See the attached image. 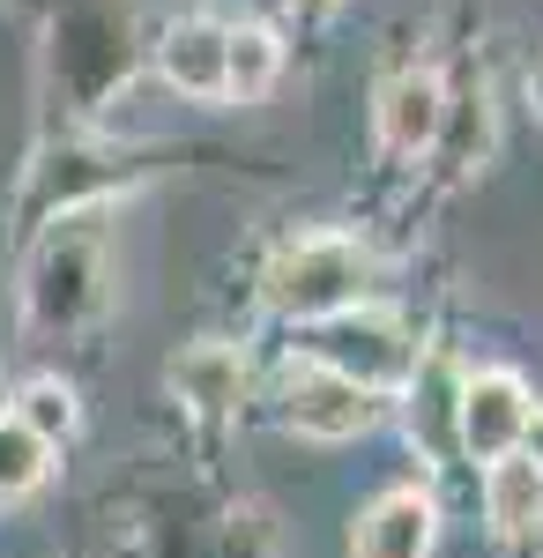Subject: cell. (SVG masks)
Instances as JSON below:
<instances>
[{
	"mask_svg": "<svg viewBox=\"0 0 543 558\" xmlns=\"http://www.w3.org/2000/svg\"><path fill=\"white\" fill-rule=\"evenodd\" d=\"M529 387L521 373H476V380H461L455 395V447L469 462H506V454H521V432H529Z\"/></svg>",
	"mask_w": 543,
	"mask_h": 558,
	"instance_id": "277c9868",
	"label": "cell"
},
{
	"mask_svg": "<svg viewBox=\"0 0 543 558\" xmlns=\"http://www.w3.org/2000/svg\"><path fill=\"white\" fill-rule=\"evenodd\" d=\"M484 514L506 544H536L543 536V470L529 454H506L484 470Z\"/></svg>",
	"mask_w": 543,
	"mask_h": 558,
	"instance_id": "9c48e42d",
	"label": "cell"
},
{
	"mask_svg": "<svg viewBox=\"0 0 543 558\" xmlns=\"http://www.w3.org/2000/svg\"><path fill=\"white\" fill-rule=\"evenodd\" d=\"M305 365H328V373H342V380H358L365 395H379V387L418 380L424 350H418V336H410L402 320H387V313H373V305H350V313L313 320Z\"/></svg>",
	"mask_w": 543,
	"mask_h": 558,
	"instance_id": "6da1fadb",
	"label": "cell"
},
{
	"mask_svg": "<svg viewBox=\"0 0 543 558\" xmlns=\"http://www.w3.org/2000/svg\"><path fill=\"white\" fill-rule=\"evenodd\" d=\"M276 68H283V45L268 31H224V97H239V105L268 97Z\"/></svg>",
	"mask_w": 543,
	"mask_h": 558,
	"instance_id": "8fae6325",
	"label": "cell"
},
{
	"mask_svg": "<svg viewBox=\"0 0 543 558\" xmlns=\"http://www.w3.org/2000/svg\"><path fill=\"white\" fill-rule=\"evenodd\" d=\"M529 97H536V112H543V60H536V75H529Z\"/></svg>",
	"mask_w": 543,
	"mask_h": 558,
	"instance_id": "9a60e30c",
	"label": "cell"
},
{
	"mask_svg": "<svg viewBox=\"0 0 543 558\" xmlns=\"http://www.w3.org/2000/svg\"><path fill=\"white\" fill-rule=\"evenodd\" d=\"M105 299V239L89 231V216H68L60 239L31 268V320L38 328H75Z\"/></svg>",
	"mask_w": 543,
	"mask_h": 558,
	"instance_id": "3957f363",
	"label": "cell"
},
{
	"mask_svg": "<svg viewBox=\"0 0 543 558\" xmlns=\"http://www.w3.org/2000/svg\"><path fill=\"white\" fill-rule=\"evenodd\" d=\"M157 68H165V83L186 89V97H224V23H209V15L171 23L165 45H157Z\"/></svg>",
	"mask_w": 543,
	"mask_h": 558,
	"instance_id": "ba28073f",
	"label": "cell"
},
{
	"mask_svg": "<svg viewBox=\"0 0 543 558\" xmlns=\"http://www.w3.org/2000/svg\"><path fill=\"white\" fill-rule=\"evenodd\" d=\"M8 417L31 432L38 447H60V439L75 432V387H68V380H31L23 395H15V410H8Z\"/></svg>",
	"mask_w": 543,
	"mask_h": 558,
	"instance_id": "7c38bea8",
	"label": "cell"
},
{
	"mask_svg": "<svg viewBox=\"0 0 543 558\" xmlns=\"http://www.w3.org/2000/svg\"><path fill=\"white\" fill-rule=\"evenodd\" d=\"M379 417V395H365L358 380H342L328 365H298L283 380V425L305 432V439H358L373 432Z\"/></svg>",
	"mask_w": 543,
	"mask_h": 558,
	"instance_id": "5b68a950",
	"label": "cell"
},
{
	"mask_svg": "<svg viewBox=\"0 0 543 558\" xmlns=\"http://www.w3.org/2000/svg\"><path fill=\"white\" fill-rule=\"evenodd\" d=\"M291 8H305V15H321V8H335V0H291Z\"/></svg>",
	"mask_w": 543,
	"mask_h": 558,
	"instance_id": "2e32d148",
	"label": "cell"
},
{
	"mask_svg": "<svg viewBox=\"0 0 543 558\" xmlns=\"http://www.w3.org/2000/svg\"><path fill=\"white\" fill-rule=\"evenodd\" d=\"M45 454H52V447H38L31 432L0 410V507H15L23 492H38V484H45Z\"/></svg>",
	"mask_w": 543,
	"mask_h": 558,
	"instance_id": "4fadbf2b",
	"label": "cell"
},
{
	"mask_svg": "<svg viewBox=\"0 0 543 558\" xmlns=\"http://www.w3.org/2000/svg\"><path fill=\"white\" fill-rule=\"evenodd\" d=\"M365 276L373 260L358 239H335V231H313L268 260V305L291 313V320H328V313H350L365 299Z\"/></svg>",
	"mask_w": 543,
	"mask_h": 558,
	"instance_id": "7a4b0ae2",
	"label": "cell"
},
{
	"mask_svg": "<svg viewBox=\"0 0 543 558\" xmlns=\"http://www.w3.org/2000/svg\"><path fill=\"white\" fill-rule=\"evenodd\" d=\"M447 128V83L432 68H402L379 89V149L387 157H424Z\"/></svg>",
	"mask_w": 543,
	"mask_h": 558,
	"instance_id": "52a82bcc",
	"label": "cell"
},
{
	"mask_svg": "<svg viewBox=\"0 0 543 558\" xmlns=\"http://www.w3.org/2000/svg\"><path fill=\"white\" fill-rule=\"evenodd\" d=\"M432 536H439L432 492L395 484V492H379L373 507L358 514V529H350V558H432Z\"/></svg>",
	"mask_w": 543,
	"mask_h": 558,
	"instance_id": "8992f818",
	"label": "cell"
},
{
	"mask_svg": "<svg viewBox=\"0 0 543 558\" xmlns=\"http://www.w3.org/2000/svg\"><path fill=\"white\" fill-rule=\"evenodd\" d=\"M171 387H179V402H194L202 417H224V410L246 395V357L231 343H194L171 365Z\"/></svg>",
	"mask_w": 543,
	"mask_h": 558,
	"instance_id": "30bf717a",
	"label": "cell"
},
{
	"mask_svg": "<svg viewBox=\"0 0 543 558\" xmlns=\"http://www.w3.org/2000/svg\"><path fill=\"white\" fill-rule=\"evenodd\" d=\"M521 454L543 470V410H529V432H521Z\"/></svg>",
	"mask_w": 543,
	"mask_h": 558,
	"instance_id": "5bb4252c",
	"label": "cell"
}]
</instances>
